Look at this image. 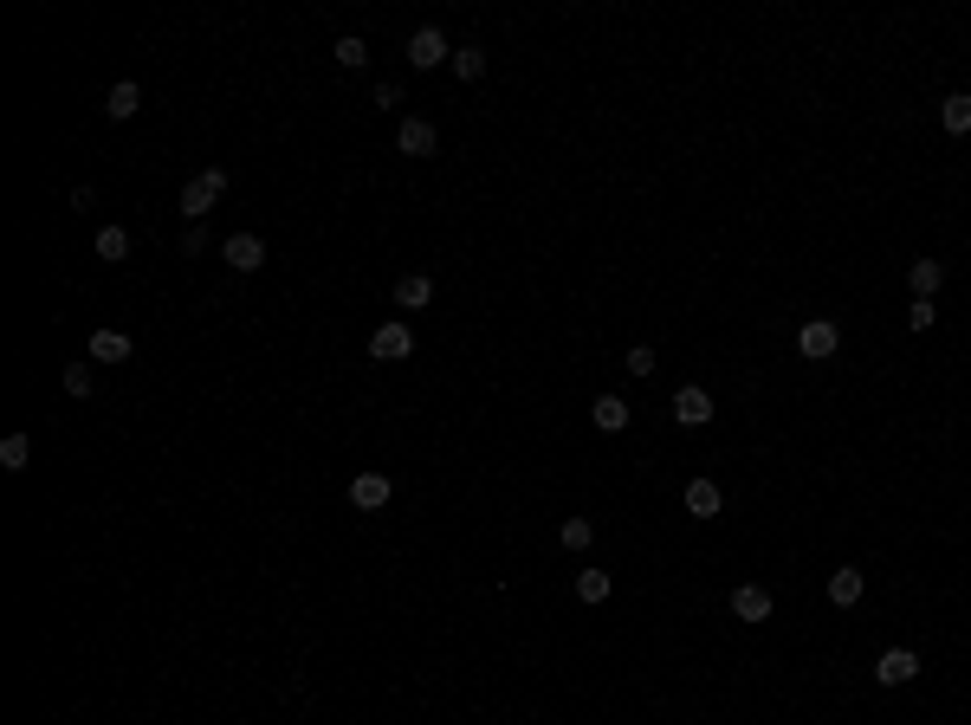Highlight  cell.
I'll list each match as a JSON object with an SVG mask.
<instances>
[{
  "instance_id": "cell-3",
  "label": "cell",
  "mask_w": 971,
  "mask_h": 725,
  "mask_svg": "<svg viewBox=\"0 0 971 725\" xmlns=\"http://www.w3.org/2000/svg\"><path fill=\"white\" fill-rule=\"evenodd\" d=\"M441 59H454V52H447V33L441 26H415V33H408V65H415V72H434Z\"/></svg>"
},
{
  "instance_id": "cell-13",
  "label": "cell",
  "mask_w": 971,
  "mask_h": 725,
  "mask_svg": "<svg viewBox=\"0 0 971 725\" xmlns=\"http://www.w3.org/2000/svg\"><path fill=\"white\" fill-rule=\"evenodd\" d=\"M687 512L693 518H719L726 512V492H719L713 480H687Z\"/></svg>"
},
{
  "instance_id": "cell-17",
  "label": "cell",
  "mask_w": 971,
  "mask_h": 725,
  "mask_svg": "<svg viewBox=\"0 0 971 725\" xmlns=\"http://www.w3.org/2000/svg\"><path fill=\"white\" fill-rule=\"evenodd\" d=\"M939 123H946L952 136H971V91H952V98L939 104Z\"/></svg>"
},
{
  "instance_id": "cell-28",
  "label": "cell",
  "mask_w": 971,
  "mask_h": 725,
  "mask_svg": "<svg viewBox=\"0 0 971 725\" xmlns=\"http://www.w3.org/2000/svg\"><path fill=\"white\" fill-rule=\"evenodd\" d=\"M369 104H376V111H402V91H395V85H376V91H369Z\"/></svg>"
},
{
  "instance_id": "cell-6",
  "label": "cell",
  "mask_w": 971,
  "mask_h": 725,
  "mask_svg": "<svg viewBox=\"0 0 971 725\" xmlns=\"http://www.w3.org/2000/svg\"><path fill=\"white\" fill-rule=\"evenodd\" d=\"M674 421H680V428H706V421H713V395H706L700 382L674 389Z\"/></svg>"
},
{
  "instance_id": "cell-23",
  "label": "cell",
  "mask_w": 971,
  "mask_h": 725,
  "mask_svg": "<svg viewBox=\"0 0 971 725\" xmlns=\"http://www.w3.org/2000/svg\"><path fill=\"white\" fill-rule=\"evenodd\" d=\"M26 460H33L26 434H7V441H0V467H7V473H26Z\"/></svg>"
},
{
  "instance_id": "cell-4",
  "label": "cell",
  "mask_w": 971,
  "mask_h": 725,
  "mask_svg": "<svg viewBox=\"0 0 971 725\" xmlns=\"http://www.w3.org/2000/svg\"><path fill=\"white\" fill-rule=\"evenodd\" d=\"M797 350H803V357H810V363H829V357H836V350H842V331H836V324H829V318H810V324H803V331H797Z\"/></svg>"
},
{
  "instance_id": "cell-12",
  "label": "cell",
  "mask_w": 971,
  "mask_h": 725,
  "mask_svg": "<svg viewBox=\"0 0 971 725\" xmlns=\"http://www.w3.org/2000/svg\"><path fill=\"white\" fill-rule=\"evenodd\" d=\"M590 421H596L603 434H622L635 415H628V402H622V395H596V402H590Z\"/></svg>"
},
{
  "instance_id": "cell-9",
  "label": "cell",
  "mask_w": 971,
  "mask_h": 725,
  "mask_svg": "<svg viewBox=\"0 0 971 725\" xmlns=\"http://www.w3.org/2000/svg\"><path fill=\"white\" fill-rule=\"evenodd\" d=\"M732 615H738V622H771V590H764V583H738V590H732Z\"/></svg>"
},
{
  "instance_id": "cell-5",
  "label": "cell",
  "mask_w": 971,
  "mask_h": 725,
  "mask_svg": "<svg viewBox=\"0 0 971 725\" xmlns=\"http://www.w3.org/2000/svg\"><path fill=\"white\" fill-rule=\"evenodd\" d=\"M434 143H441V130H434L428 117H402V123H395V149H402V156H434Z\"/></svg>"
},
{
  "instance_id": "cell-8",
  "label": "cell",
  "mask_w": 971,
  "mask_h": 725,
  "mask_svg": "<svg viewBox=\"0 0 971 725\" xmlns=\"http://www.w3.org/2000/svg\"><path fill=\"white\" fill-rule=\"evenodd\" d=\"M913 674H920V654L913 648H887L881 661H874V680H881V687H907Z\"/></svg>"
},
{
  "instance_id": "cell-14",
  "label": "cell",
  "mask_w": 971,
  "mask_h": 725,
  "mask_svg": "<svg viewBox=\"0 0 971 725\" xmlns=\"http://www.w3.org/2000/svg\"><path fill=\"white\" fill-rule=\"evenodd\" d=\"M907 285H913V298H933L939 285H946V259H913V266H907Z\"/></svg>"
},
{
  "instance_id": "cell-29",
  "label": "cell",
  "mask_w": 971,
  "mask_h": 725,
  "mask_svg": "<svg viewBox=\"0 0 971 725\" xmlns=\"http://www.w3.org/2000/svg\"><path fill=\"white\" fill-rule=\"evenodd\" d=\"M201 246H208V227H188V234H182V253H188V259H195V253H201Z\"/></svg>"
},
{
  "instance_id": "cell-27",
  "label": "cell",
  "mask_w": 971,
  "mask_h": 725,
  "mask_svg": "<svg viewBox=\"0 0 971 725\" xmlns=\"http://www.w3.org/2000/svg\"><path fill=\"white\" fill-rule=\"evenodd\" d=\"M622 369H628V376H654V350H648V344H635V350L622 357Z\"/></svg>"
},
{
  "instance_id": "cell-11",
  "label": "cell",
  "mask_w": 971,
  "mask_h": 725,
  "mask_svg": "<svg viewBox=\"0 0 971 725\" xmlns=\"http://www.w3.org/2000/svg\"><path fill=\"white\" fill-rule=\"evenodd\" d=\"M861 596H868V577H861L855 564H842L836 577H829V603H836V609H855Z\"/></svg>"
},
{
  "instance_id": "cell-15",
  "label": "cell",
  "mask_w": 971,
  "mask_h": 725,
  "mask_svg": "<svg viewBox=\"0 0 971 725\" xmlns=\"http://www.w3.org/2000/svg\"><path fill=\"white\" fill-rule=\"evenodd\" d=\"M428 298H434V279H428V272H402V279H395V305H402V311H421Z\"/></svg>"
},
{
  "instance_id": "cell-2",
  "label": "cell",
  "mask_w": 971,
  "mask_h": 725,
  "mask_svg": "<svg viewBox=\"0 0 971 725\" xmlns=\"http://www.w3.org/2000/svg\"><path fill=\"white\" fill-rule=\"evenodd\" d=\"M369 357H376V363H402V357H415V331H408L402 318L376 324V337H369Z\"/></svg>"
},
{
  "instance_id": "cell-20",
  "label": "cell",
  "mask_w": 971,
  "mask_h": 725,
  "mask_svg": "<svg viewBox=\"0 0 971 725\" xmlns=\"http://www.w3.org/2000/svg\"><path fill=\"white\" fill-rule=\"evenodd\" d=\"M331 59L344 65V72H363V65H369V46H363L357 33H344V39H337V46H331Z\"/></svg>"
},
{
  "instance_id": "cell-22",
  "label": "cell",
  "mask_w": 971,
  "mask_h": 725,
  "mask_svg": "<svg viewBox=\"0 0 971 725\" xmlns=\"http://www.w3.org/2000/svg\"><path fill=\"white\" fill-rule=\"evenodd\" d=\"M98 259H104V266L130 259V234H123V227H104V234H98Z\"/></svg>"
},
{
  "instance_id": "cell-26",
  "label": "cell",
  "mask_w": 971,
  "mask_h": 725,
  "mask_svg": "<svg viewBox=\"0 0 971 725\" xmlns=\"http://www.w3.org/2000/svg\"><path fill=\"white\" fill-rule=\"evenodd\" d=\"M65 395H91V363H65Z\"/></svg>"
},
{
  "instance_id": "cell-19",
  "label": "cell",
  "mask_w": 971,
  "mask_h": 725,
  "mask_svg": "<svg viewBox=\"0 0 971 725\" xmlns=\"http://www.w3.org/2000/svg\"><path fill=\"white\" fill-rule=\"evenodd\" d=\"M557 544H564V551H590L596 525H590V518H564V525H557Z\"/></svg>"
},
{
  "instance_id": "cell-24",
  "label": "cell",
  "mask_w": 971,
  "mask_h": 725,
  "mask_svg": "<svg viewBox=\"0 0 971 725\" xmlns=\"http://www.w3.org/2000/svg\"><path fill=\"white\" fill-rule=\"evenodd\" d=\"M577 596H583V603H609V570H583Z\"/></svg>"
},
{
  "instance_id": "cell-10",
  "label": "cell",
  "mask_w": 971,
  "mask_h": 725,
  "mask_svg": "<svg viewBox=\"0 0 971 725\" xmlns=\"http://www.w3.org/2000/svg\"><path fill=\"white\" fill-rule=\"evenodd\" d=\"M221 253H227V266H234V272H259V266H266V240H259V234H234Z\"/></svg>"
},
{
  "instance_id": "cell-7",
  "label": "cell",
  "mask_w": 971,
  "mask_h": 725,
  "mask_svg": "<svg viewBox=\"0 0 971 725\" xmlns=\"http://www.w3.org/2000/svg\"><path fill=\"white\" fill-rule=\"evenodd\" d=\"M389 473H376V467H369V473H357V480H350V505H357V512H382V505H389Z\"/></svg>"
},
{
  "instance_id": "cell-21",
  "label": "cell",
  "mask_w": 971,
  "mask_h": 725,
  "mask_svg": "<svg viewBox=\"0 0 971 725\" xmlns=\"http://www.w3.org/2000/svg\"><path fill=\"white\" fill-rule=\"evenodd\" d=\"M454 78H467V85H473V78H486V46H460L454 52Z\"/></svg>"
},
{
  "instance_id": "cell-18",
  "label": "cell",
  "mask_w": 971,
  "mask_h": 725,
  "mask_svg": "<svg viewBox=\"0 0 971 725\" xmlns=\"http://www.w3.org/2000/svg\"><path fill=\"white\" fill-rule=\"evenodd\" d=\"M104 111H111L117 123H130L136 111H143V91H136L130 78H123V85H111V98H104Z\"/></svg>"
},
{
  "instance_id": "cell-16",
  "label": "cell",
  "mask_w": 971,
  "mask_h": 725,
  "mask_svg": "<svg viewBox=\"0 0 971 725\" xmlns=\"http://www.w3.org/2000/svg\"><path fill=\"white\" fill-rule=\"evenodd\" d=\"M91 363H130V337L123 331H91Z\"/></svg>"
},
{
  "instance_id": "cell-25",
  "label": "cell",
  "mask_w": 971,
  "mask_h": 725,
  "mask_svg": "<svg viewBox=\"0 0 971 725\" xmlns=\"http://www.w3.org/2000/svg\"><path fill=\"white\" fill-rule=\"evenodd\" d=\"M933 318H939V305L933 298H913V311H907V331L920 337V331H933Z\"/></svg>"
},
{
  "instance_id": "cell-1",
  "label": "cell",
  "mask_w": 971,
  "mask_h": 725,
  "mask_svg": "<svg viewBox=\"0 0 971 725\" xmlns=\"http://www.w3.org/2000/svg\"><path fill=\"white\" fill-rule=\"evenodd\" d=\"M227 195V169H201V175H188L182 182V214H188V227H201V214H214V201Z\"/></svg>"
}]
</instances>
